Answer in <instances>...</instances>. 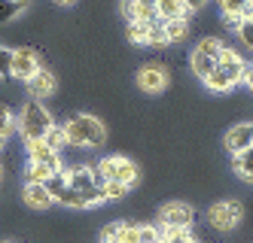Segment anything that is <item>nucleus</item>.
I'll list each match as a JSON object with an SVG mask.
<instances>
[{"mask_svg": "<svg viewBox=\"0 0 253 243\" xmlns=\"http://www.w3.org/2000/svg\"><path fill=\"white\" fill-rule=\"evenodd\" d=\"M61 128H64L67 146H74V149H98V146L107 143V125L92 113L70 116Z\"/></svg>", "mask_w": 253, "mask_h": 243, "instance_id": "1", "label": "nucleus"}, {"mask_svg": "<svg viewBox=\"0 0 253 243\" xmlns=\"http://www.w3.org/2000/svg\"><path fill=\"white\" fill-rule=\"evenodd\" d=\"M205 222L213 234H232L238 231V225L244 222V204L235 201V198H223V201H213L208 213H205Z\"/></svg>", "mask_w": 253, "mask_h": 243, "instance_id": "2", "label": "nucleus"}, {"mask_svg": "<svg viewBox=\"0 0 253 243\" xmlns=\"http://www.w3.org/2000/svg\"><path fill=\"white\" fill-rule=\"evenodd\" d=\"M52 125H55V122H52V116H49V109L43 106V101H34V98L22 106L19 119H15V131L22 134L25 143L28 140H43Z\"/></svg>", "mask_w": 253, "mask_h": 243, "instance_id": "3", "label": "nucleus"}, {"mask_svg": "<svg viewBox=\"0 0 253 243\" xmlns=\"http://www.w3.org/2000/svg\"><path fill=\"white\" fill-rule=\"evenodd\" d=\"M95 171L107 179V182H125V185H134L140 171H137V164L131 158H125V155H104L98 164H95Z\"/></svg>", "mask_w": 253, "mask_h": 243, "instance_id": "4", "label": "nucleus"}, {"mask_svg": "<svg viewBox=\"0 0 253 243\" xmlns=\"http://www.w3.org/2000/svg\"><path fill=\"white\" fill-rule=\"evenodd\" d=\"M195 210L186 201H168L159 210V228H192Z\"/></svg>", "mask_w": 253, "mask_h": 243, "instance_id": "5", "label": "nucleus"}, {"mask_svg": "<svg viewBox=\"0 0 253 243\" xmlns=\"http://www.w3.org/2000/svg\"><path fill=\"white\" fill-rule=\"evenodd\" d=\"M40 58L34 49H12V79H22V82H31L40 70Z\"/></svg>", "mask_w": 253, "mask_h": 243, "instance_id": "6", "label": "nucleus"}, {"mask_svg": "<svg viewBox=\"0 0 253 243\" xmlns=\"http://www.w3.org/2000/svg\"><path fill=\"white\" fill-rule=\"evenodd\" d=\"M137 85H140V91H147V95H159V91H165V85H168L165 67H159V64L140 67L137 70Z\"/></svg>", "mask_w": 253, "mask_h": 243, "instance_id": "7", "label": "nucleus"}, {"mask_svg": "<svg viewBox=\"0 0 253 243\" xmlns=\"http://www.w3.org/2000/svg\"><path fill=\"white\" fill-rule=\"evenodd\" d=\"M28 85V91H31V98L34 101H46V98H52L58 91V76L52 70H46V67H40L37 70V76H34L31 82H25Z\"/></svg>", "mask_w": 253, "mask_h": 243, "instance_id": "8", "label": "nucleus"}, {"mask_svg": "<svg viewBox=\"0 0 253 243\" xmlns=\"http://www.w3.org/2000/svg\"><path fill=\"white\" fill-rule=\"evenodd\" d=\"M226 149L235 155V152H241V149H250L253 146V122H238V125H232L226 131V137H223Z\"/></svg>", "mask_w": 253, "mask_h": 243, "instance_id": "9", "label": "nucleus"}, {"mask_svg": "<svg viewBox=\"0 0 253 243\" xmlns=\"http://www.w3.org/2000/svg\"><path fill=\"white\" fill-rule=\"evenodd\" d=\"M64 176H67V189H77V192L95 189V167H88V164L64 167Z\"/></svg>", "mask_w": 253, "mask_h": 243, "instance_id": "10", "label": "nucleus"}, {"mask_svg": "<svg viewBox=\"0 0 253 243\" xmlns=\"http://www.w3.org/2000/svg\"><path fill=\"white\" fill-rule=\"evenodd\" d=\"M64 171V161H28L25 167V182H46L49 176H55Z\"/></svg>", "mask_w": 253, "mask_h": 243, "instance_id": "11", "label": "nucleus"}, {"mask_svg": "<svg viewBox=\"0 0 253 243\" xmlns=\"http://www.w3.org/2000/svg\"><path fill=\"white\" fill-rule=\"evenodd\" d=\"M22 198H25V204H28L31 210H49L52 204H55V198L46 192V185H43V182H25Z\"/></svg>", "mask_w": 253, "mask_h": 243, "instance_id": "12", "label": "nucleus"}, {"mask_svg": "<svg viewBox=\"0 0 253 243\" xmlns=\"http://www.w3.org/2000/svg\"><path fill=\"white\" fill-rule=\"evenodd\" d=\"M122 12H125V18H128V22H147V25L159 22L156 6H150V3H137V0H125V3H122Z\"/></svg>", "mask_w": 253, "mask_h": 243, "instance_id": "13", "label": "nucleus"}, {"mask_svg": "<svg viewBox=\"0 0 253 243\" xmlns=\"http://www.w3.org/2000/svg\"><path fill=\"white\" fill-rule=\"evenodd\" d=\"M189 70H192V76L208 79L211 73L216 70V58H213V55H208V52H202V49H192V55H189Z\"/></svg>", "mask_w": 253, "mask_h": 243, "instance_id": "14", "label": "nucleus"}, {"mask_svg": "<svg viewBox=\"0 0 253 243\" xmlns=\"http://www.w3.org/2000/svg\"><path fill=\"white\" fill-rule=\"evenodd\" d=\"M159 22H174V18H189V6L183 0H159L156 3Z\"/></svg>", "mask_w": 253, "mask_h": 243, "instance_id": "15", "label": "nucleus"}, {"mask_svg": "<svg viewBox=\"0 0 253 243\" xmlns=\"http://www.w3.org/2000/svg\"><path fill=\"white\" fill-rule=\"evenodd\" d=\"M232 171H235V176H238V179H244V182L253 185V146L232 155Z\"/></svg>", "mask_w": 253, "mask_h": 243, "instance_id": "16", "label": "nucleus"}, {"mask_svg": "<svg viewBox=\"0 0 253 243\" xmlns=\"http://www.w3.org/2000/svg\"><path fill=\"white\" fill-rule=\"evenodd\" d=\"M205 82V88L211 91V95H229V91H235V82H232V76L223 70V67H216L208 79H202Z\"/></svg>", "mask_w": 253, "mask_h": 243, "instance_id": "17", "label": "nucleus"}, {"mask_svg": "<svg viewBox=\"0 0 253 243\" xmlns=\"http://www.w3.org/2000/svg\"><path fill=\"white\" fill-rule=\"evenodd\" d=\"M25 152H28V161H58L61 158V152H52L43 140H28Z\"/></svg>", "mask_w": 253, "mask_h": 243, "instance_id": "18", "label": "nucleus"}, {"mask_svg": "<svg viewBox=\"0 0 253 243\" xmlns=\"http://www.w3.org/2000/svg\"><path fill=\"white\" fill-rule=\"evenodd\" d=\"M113 243H140V222L119 219V228H116Z\"/></svg>", "mask_w": 253, "mask_h": 243, "instance_id": "19", "label": "nucleus"}, {"mask_svg": "<svg viewBox=\"0 0 253 243\" xmlns=\"http://www.w3.org/2000/svg\"><path fill=\"white\" fill-rule=\"evenodd\" d=\"M58 207H67V210H88V204H85V198H83V192H77V189H64L61 195H58Z\"/></svg>", "mask_w": 253, "mask_h": 243, "instance_id": "20", "label": "nucleus"}, {"mask_svg": "<svg viewBox=\"0 0 253 243\" xmlns=\"http://www.w3.org/2000/svg\"><path fill=\"white\" fill-rule=\"evenodd\" d=\"M159 243H198L192 228H162V240Z\"/></svg>", "mask_w": 253, "mask_h": 243, "instance_id": "21", "label": "nucleus"}, {"mask_svg": "<svg viewBox=\"0 0 253 243\" xmlns=\"http://www.w3.org/2000/svg\"><path fill=\"white\" fill-rule=\"evenodd\" d=\"M168 34V43H180L189 34V18H174V22H162Z\"/></svg>", "mask_w": 253, "mask_h": 243, "instance_id": "22", "label": "nucleus"}, {"mask_svg": "<svg viewBox=\"0 0 253 243\" xmlns=\"http://www.w3.org/2000/svg\"><path fill=\"white\" fill-rule=\"evenodd\" d=\"M223 18H244L250 9V0H220Z\"/></svg>", "mask_w": 253, "mask_h": 243, "instance_id": "23", "label": "nucleus"}, {"mask_svg": "<svg viewBox=\"0 0 253 243\" xmlns=\"http://www.w3.org/2000/svg\"><path fill=\"white\" fill-rule=\"evenodd\" d=\"M125 34L134 46H147V34H150V25L147 22H128L125 25Z\"/></svg>", "mask_w": 253, "mask_h": 243, "instance_id": "24", "label": "nucleus"}, {"mask_svg": "<svg viewBox=\"0 0 253 243\" xmlns=\"http://www.w3.org/2000/svg\"><path fill=\"white\" fill-rule=\"evenodd\" d=\"M43 143H46V146L52 149V152H61V149L67 146V140H64V128H61V125H52V128L46 131Z\"/></svg>", "mask_w": 253, "mask_h": 243, "instance_id": "25", "label": "nucleus"}, {"mask_svg": "<svg viewBox=\"0 0 253 243\" xmlns=\"http://www.w3.org/2000/svg\"><path fill=\"white\" fill-rule=\"evenodd\" d=\"M15 134V116H12V109L6 104H0V137L9 140Z\"/></svg>", "mask_w": 253, "mask_h": 243, "instance_id": "26", "label": "nucleus"}, {"mask_svg": "<svg viewBox=\"0 0 253 243\" xmlns=\"http://www.w3.org/2000/svg\"><path fill=\"white\" fill-rule=\"evenodd\" d=\"M131 195V185L125 182H104V198L107 201H125Z\"/></svg>", "mask_w": 253, "mask_h": 243, "instance_id": "27", "label": "nucleus"}, {"mask_svg": "<svg viewBox=\"0 0 253 243\" xmlns=\"http://www.w3.org/2000/svg\"><path fill=\"white\" fill-rule=\"evenodd\" d=\"M25 12V6H19L15 0H0V25H6V22H15Z\"/></svg>", "mask_w": 253, "mask_h": 243, "instance_id": "28", "label": "nucleus"}, {"mask_svg": "<svg viewBox=\"0 0 253 243\" xmlns=\"http://www.w3.org/2000/svg\"><path fill=\"white\" fill-rule=\"evenodd\" d=\"M165 43H168L165 25H162V22H153V25H150V34H147V46H165Z\"/></svg>", "mask_w": 253, "mask_h": 243, "instance_id": "29", "label": "nucleus"}, {"mask_svg": "<svg viewBox=\"0 0 253 243\" xmlns=\"http://www.w3.org/2000/svg\"><path fill=\"white\" fill-rule=\"evenodd\" d=\"M43 185H46V192H49L52 198L58 201V195H61V192L67 189V176H64V171H61V174H55V176H49V179H46Z\"/></svg>", "mask_w": 253, "mask_h": 243, "instance_id": "30", "label": "nucleus"}, {"mask_svg": "<svg viewBox=\"0 0 253 243\" xmlns=\"http://www.w3.org/2000/svg\"><path fill=\"white\" fill-rule=\"evenodd\" d=\"M0 79H12V49L0 46Z\"/></svg>", "mask_w": 253, "mask_h": 243, "instance_id": "31", "label": "nucleus"}, {"mask_svg": "<svg viewBox=\"0 0 253 243\" xmlns=\"http://www.w3.org/2000/svg\"><path fill=\"white\" fill-rule=\"evenodd\" d=\"M162 240V228L150 225V222H140V243H159Z\"/></svg>", "mask_w": 253, "mask_h": 243, "instance_id": "32", "label": "nucleus"}, {"mask_svg": "<svg viewBox=\"0 0 253 243\" xmlns=\"http://www.w3.org/2000/svg\"><path fill=\"white\" fill-rule=\"evenodd\" d=\"M195 49H202V52H208V55H213V58H216V55H220V49H223V43L216 40V36H205V40H198Z\"/></svg>", "mask_w": 253, "mask_h": 243, "instance_id": "33", "label": "nucleus"}, {"mask_svg": "<svg viewBox=\"0 0 253 243\" xmlns=\"http://www.w3.org/2000/svg\"><path fill=\"white\" fill-rule=\"evenodd\" d=\"M235 31H238L241 43H244L247 49H253V22H250V18H244V22H241L238 28H235Z\"/></svg>", "mask_w": 253, "mask_h": 243, "instance_id": "34", "label": "nucleus"}, {"mask_svg": "<svg viewBox=\"0 0 253 243\" xmlns=\"http://www.w3.org/2000/svg\"><path fill=\"white\" fill-rule=\"evenodd\" d=\"M183 3H186V6H189V12H192V9H202L208 0H183Z\"/></svg>", "mask_w": 253, "mask_h": 243, "instance_id": "35", "label": "nucleus"}, {"mask_svg": "<svg viewBox=\"0 0 253 243\" xmlns=\"http://www.w3.org/2000/svg\"><path fill=\"white\" fill-rule=\"evenodd\" d=\"M244 85H247V88H250V91H253V64H250V67H247V76H244Z\"/></svg>", "mask_w": 253, "mask_h": 243, "instance_id": "36", "label": "nucleus"}, {"mask_svg": "<svg viewBox=\"0 0 253 243\" xmlns=\"http://www.w3.org/2000/svg\"><path fill=\"white\" fill-rule=\"evenodd\" d=\"M58 6H70V3H77V0H55Z\"/></svg>", "mask_w": 253, "mask_h": 243, "instance_id": "37", "label": "nucleus"}, {"mask_svg": "<svg viewBox=\"0 0 253 243\" xmlns=\"http://www.w3.org/2000/svg\"><path fill=\"white\" fill-rule=\"evenodd\" d=\"M15 3H19V6H25V9H28V6L34 3V0H15Z\"/></svg>", "mask_w": 253, "mask_h": 243, "instance_id": "38", "label": "nucleus"}, {"mask_svg": "<svg viewBox=\"0 0 253 243\" xmlns=\"http://www.w3.org/2000/svg\"><path fill=\"white\" fill-rule=\"evenodd\" d=\"M137 3H150V6H156V3H159V0H137Z\"/></svg>", "mask_w": 253, "mask_h": 243, "instance_id": "39", "label": "nucleus"}, {"mask_svg": "<svg viewBox=\"0 0 253 243\" xmlns=\"http://www.w3.org/2000/svg\"><path fill=\"white\" fill-rule=\"evenodd\" d=\"M250 15H253V0H250V9H247V15H244V18H250Z\"/></svg>", "mask_w": 253, "mask_h": 243, "instance_id": "40", "label": "nucleus"}, {"mask_svg": "<svg viewBox=\"0 0 253 243\" xmlns=\"http://www.w3.org/2000/svg\"><path fill=\"white\" fill-rule=\"evenodd\" d=\"M0 243H15V240H9V237H0Z\"/></svg>", "mask_w": 253, "mask_h": 243, "instance_id": "41", "label": "nucleus"}, {"mask_svg": "<svg viewBox=\"0 0 253 243\" xmlns=\"http://www.w3.org/2000/svg\"><path fill=\"white\" fill-rule=\"evenodd\" d=\"M3 146H6V140H3V137H0V149H3Z\"/></svg>", "mask_w": 253, "mask_h": 243, "instance_id": "42", "label": "nucleus"}]
</instances>
